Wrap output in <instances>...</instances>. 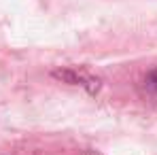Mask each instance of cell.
<instances>
[{
	"instance_id": "1",
	"label": "cell",
	"mask_w": 157,
	"mask_h": 155,
	"mask_svg": "<svg viewBox=\"0 0 157 155\" xmlns=\"http://www.w3.org/2000/svg\"><path fill=\"white\" fill-rule=\"evenodd\" d=\"M144 83H147V87H149L153 94H157V70H155V72H151V75L147 77V81H144Z\"/></svg>"
}]
</instances>
